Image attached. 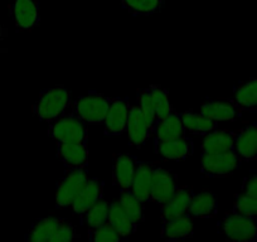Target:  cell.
<instances>
[{
  "instance_id": "obj_18",
  "label": "cell",
  "mask_w": 257,
  "mask_h": 242,
  "mask_svg": "<svg viewBox=\"0 0 257 242\" xmlns=\"http://www.w3.org/2000/svg\"><path fill=\"white\" fill-rule=\"evenodd\" d=\"M199 111L212 120L221 123L238 118L242 108L233 100H209L201 106Z\"/></svg>"
},
{
  "instance_id": "obj_8",
  "label": "cell",
  "mask_w": 257,
  "mask_h": 242,
  "mask_svg": "<svg viewBox=\"0 0 257 242\" xmlns=\"http://www.w3.org/2000/svg\"><path fill=\"white\" fill-rule=\"evenodd\" d=\"M130 107H132V105H130V101L127 97L111 98L107 115L103 121L106 135L118 137V135H122L123 133H126Z\"/></svg>"
},
{
  "instance_id": "obj_1",
  "label": "cell",
  "mask_w": 257,
  "mask_h": 242,
  "mask_svg": "<svg viewBox=\"0 0 257 242\" xmlns=\"http://www.w3.org/2000/svg\"><path fill=\"white\" fill-rule=\"evenodd\" d=\"M72 102L71 91L64 86H54L46 88L39 93L38 98L32 107V113L39 121L51 123L67 113Z\"/></svg>"
},
{
  "instance_id": "obj_15",
  "label": "cell",
  "mask_w": 257,
  "mask_h": 242,
  "mask_svg": "<svg viewBox=\"0 0 257 242\" xmlns=\"http://www.w3.org/2000/svg\"><path fill=\"white\" fill-rule=\"evenodd\" d=\"M233 150L242 160L251 162L257 159V123L234 132Z\"/></svg>"
},
{
  "instance_id": "obj_28",
  "label": "cell",
  "mask_w": 257,
  "mask_h": 242,
  "mask_svg": "<svg viewBox=\"0 0 257 242\" xmlns=\"http://www.w3.org/2000/svg\"><path fill=\"white\" fill-rule=\"evenodd\" d=\"M108 209L110 204L105 199H100L97 203L93 204L90 209L85 213L80 214L81 226H85L86 228H97L102 224L107 223L108 221Z\"/></svg>"
},
{
  "instance_id": "obj_9",
  "label": "cell",
  "mask_w": 257,
  "mask_h": 242,
  "mask_svg": "<svg viewBox=\"0 0 257 242\" xmlns=\"http://www.w3.org/2000/svg\"><path fill=\"white\" fill-rule=\"evenodd\" d=\"M137 98L140 106H147L152 108L159 121L174 111L169 100V92L162 86L153 85L139 90L137 93Z\"/></svg>"
},
{
  "instance_id": "obj_4",
  "label": "cell",
  "mask_w": 257,
  "mask_h": 242,
  "mask_svg": "<svg viewBox=\"0 0 257 242\" xmlns=\"http://www.w3.org/2000/svg\"><path fill=\"white\" fill-rule=\"evenodd\" d=\"M88 167L66 169L56 187V208L68 209L90 179Z\"/></svg>"
},
{
  "instance_id": "obj_17",
  "label": "cell",
  "mask_w": 257,
  "mask_h": 242,
  "mask_svg": "<svg viewBox=\"0 0 257 242\" xmlns=\"http://www.w3.org/2000/svg\"><path fill=\"white\" fill-rule=\"evenodd\" d=\"M194 234L193 218L189 214L164 221L160 229V238L163 241H184Z\"/></svg>"
},
{
  "instance_id": "obj_5",
  "label": "cell",
  "mask_w": 257,
  "mask_h": 242,
  "mask_svg": "<svg viewBox=\"0 0 257 242\" xmlns=\"http://www.w3.org/2000/svg\"><path fill=\"white\" fill-rule=\"evenodd\" d=\"M218 233L234 242L257 241V219L231 211L218 223Z\"/></svg>"
},
{
  "instance_id": "obj_24",
  "label": "cell",
  "mask_w": 257,
  "mask_h": 242,
  "mask_svg": "<svg viewBox=\"0 0 257 242\" xmlns=\"http://www.w3.org/2000/svg\"><path fill=\"white\" fill-rule=\"evenodd\" d=\"M108 223L112 226V228L117 232L121 239H126L128 237H132L133 234L137 233L138 224L133 221L127 214L125 213L122 208H121L120 203L113 202L110 204V209H108Z\"/></svg>"
},
{
  "instance_id": "obj_6",
  "label": "cell",
  "mask_w": 257,
  "mask_h": 242,
  "mask_svg": "<svg viewBox=\"0 0 257 242\" xmlns=\"http://www.w3.org/2000/svg\"><path fill=\"white\" fill-rule=\"evenodd\" d=\"M242 159L234 150L202 154L201 173L207 178H224L241 167Z\"/></svg>"
},
{
  "instance_id": "obj_31",
  "label": "cell",
  "mask_w": 257,
  "mask_h": 242,
  "mask_svg": "<svg viewBox=\"0 0 257 242\" xmlns=\"http://www.w3.org/2000/svg\"><path fill=\"white\" fill-rule=\"evenodd\" d=\"M232 211L257 219V197L241 192L236 196Z\"/></svg>"
},
{
  "instance_id": "obj_29",
  "label": "cell",
  "mask_w": 257,
  "mask_h": 242,
  "mask_svg": "<svg viewBox=\"0 0 257 242\" xmlns=\"http://www.w3.org/2000/svg\"><path fill=\"white\" fill-rule=\"evenodd\" d=\"M121 208L125 211L138 226L143 223L144 221V202L140 201L130 189L128 191H121L120 198H118Z\"/></svg>"
},
{
  "instance_id": "obj_11",
  "label": "cell",
  "mask_w": 257,
  "mask_h": 242,
  "mask_svg": "<svg viewBox=\"0 0 257 242\" xmlns=\"http://www.w3.org/2000/svg\"><path fill=\"white\" fill-rule=\"evenodd\" d=\"M138 164L139 159L134 155L125 154V153L113 154L112 182L120 191H128L132 188Z\"/></svg>"
},
{
  "instance_id": "obj_30",
  "label": "cell",
  "mask_w": 257,
  "mask_h": 242,
  "mask_svg": "<svg viewBox=\"0 0 257 242\" xmlns=\"http://www.w3.org/2000/svg\"><path fill=\"white\" fill-rule=\"evenodd\" d=\"M123 9L134 16H153L162 11L164 0H121Z\"/></svg>"
},
{
  "instance_id": "obj_22",
  "label": "cell",
  "mask_w": 257,
  "mask_h": 242,
  "mask_svg": "<svg viewBox=\"0 0 257 242\" xmlns=\"http://www.w3.org/2000/svg\"><path fill=\"white\" fill-rule=\"evenodd\" d=\"M154 137L155 142L174 140L187 137V132L183 127L180 113L174 110L172 113L162 118L155 128Z\"/></svg>"
},
{
  "instance_id": "obj_26",
  "label": "cell",
  "mask_w": 257,
  "mask_h": 242,
  "mask_svg": "<svg viewBox=\"0 0 257 242\" xmlns=\"http://www.w3.org/2000/svg\"><path fill=\"white\" fill-rule=\"evenodd\" d=\"M63 218L58 217H43L37 219L26 236V241L29 242H51Z\"/></svg>"
},
{
  "instance_id": "obj_23",
  "label": "cell",
  "mask_w": 257,
  "mask_h": 242,
  "mask_svg": "<svg viewBox=\"0 0 257 242\" xmlns=\"http://www.w3.org/2000/svg\"><path fill=\"white\" fill-rule=\"evenodd\" d=\"M153 172H154V165L139 160L130 191L144 203L150 202V197H152Z\"/></svg>"
},
{
  "instance_id": "obj_19",
  "label": "cell",
  "mask_w": 257,
  "mask_h": 242,
  "mask_svg": "<svg viewBox=\"0 0 257 242\" xmlns=\"http://www.w3.org/2000/svg\"><path fill=\"white\" fill-rule=\"evenodd\" d=\"M218 213V202L216 196L209 191H202L193 193L192 201L188 207L187 214L192 218L208 219L213 218Z\"/></svg>"
},
{
  "instance_id": "obj_21",
  "label": "cell",
  "mask_w": 257,
  "mask_h": 242,
  "mask_svg": "<svg viewBox=\"0 0 257 242\" xmlns=\"http://www.w3.org/2000/svg\"><path fill=\"white\" fill-rule=\"evenodd\" d=\"M233 142L234 132L217 128L213 132L203 135L201 152L202 154H209V153H222L233 150Z\"/></svg>"
},
{
  "instance_id": "obj_25",
  "label": "cell",
  "mask_w": 257,
  "mask_h": 242,
  "mask_svg": "<svg viewBox=\"0 0 257 242\" xmlns=\"http://www.w3.org/2000/svg\"><path fill=\"white\" fill-rule=\"evenodd\" d=\"M180 118H182L183 127H184L185 132L189 134H196V135H206L208 133L213 132L214 129L218 128V123L204 113L196 112V111H184L180 113Z\"/></svg>"
},
{
  "instance_id": "obj_33",
  "label": "cell",
  "mask_w": 257,
  "mask_h": 242,
  "mask_svg": "<svg viewBox=\"0 0 257 242\" xmlns=\"http://www.w3.org/2000/svg\"><path fill=\"white\" fill-rule=\"evenodd\" d=\"M78 234L76 232L75 227L71 222H68L67 219H64L61 222L59 227L57 228L56 233L52 237L51 242H66V241H72V239L77 238Z\"/></svg>"
},
{
  "instance_id": "obj_13",
  "label": "cell",
  "mask_w": 257,
  "mask_h": 242,
  "mask_svg": "<svg viewBox=\"0 0 257 242\" xmlns=\"http://www.w3.org/2000/svg\"><path fill=\"white\" fill-rule=\"evenodd\" d=\"M103 189H105V182L98 178H90L87 183L85 184L78 196L71 204L70 209L72 214L75 216H80V214L85 213L87 209L95 203H97L100 199L103 198Z\"/></svg>"
},
{
  "instance_id": "obj_20",
  "label": "cell",
  "mask_w": 257,
  "mask_h": 242,
  "mask_svg": "<svg viewBox=\"0 0 257 242\" xmlns=\"http://www.w3.org/2000/svg\"><path fill=\"white\" fill-rule=\"evenodd\" d=\"M193 193L194 192L189 187H178L174 196L167 203L160 206V218H162V221H169V219L187 214Z\"/></svg>"
},
{
  "instance_id": "obj_3",
  "label": "cell",
  "mask_w": 257,
  "mask_h": 242,
  "mask_svg": "<svg viewBox=\"0 0 257 242\" xmlns=\"http://www.w3.org/2000/svg\"><path fill=\"white\" fill-rule=\"evenodd\" d=\"M87 124L71 113L48 123V137L57 144L64 143H88Z\"/></svg>"
},
{
  "instance_id": "obj_32",
  "label": "cell",
  "mask_w": 257,
  "mask_h": 242,
  "mask_svg": "<svg viewBox=\"0 0 257 242\" xmlns=\"http://www.w3.org/2000/svg\"><path fill=\"white\" fill-rule=\"evenodd\" d=\"M88 241L91 242H120L122 241L117 232L112 228L110 223H105L97 228L87 229Z\"/></svg>"
},
{
  "instance_id": "obj_34",
  "label": "cell",
  "mask_w": 257,
  "mask_h": 242,
  "mask_svg": "<svg viewBox=\"0 0 257 242\" xmlns=\"http://www.w3.org/2000/svg\"><path fill=\"white\" fill-rule=\"evenodd\" d=\"M242 193L257 197V170H252L243 179L241 186Z\"/></svg>"
},
{
  "instance_id": "obj_16",
  "label": "cell",
  "mask_w": 257,
  "mask_h": 242,
  "mask_svg": "<svg viewBox=\"0 0 257 242\" xmlns=\"http://www.w3.org/2000/svg\"><path fill=\"white\" fill-rule=\"evenodd\" d=\"M194 145L190 138L184 137L180 139L155 142V153L167 160H184L192 157Z\"/></svg>"
},
{
  "instance_id": "obj_27",
  "label": "cell",
  "mask_w": 257,
  "mask_h": 242,
  "mask_svg": "<svg viewBox=\"0 0 257 242\" xmlns=\"http://www.w3.org/2000/svg\"><path fill=\"white\" fill-rule=\"evenodd\" d=\"M233 101L242 111L257 108V77L249 78L234 86Z\"/></svg>"
},
{
  "instance_id": "obj_35",
  "label": "cell",
  "mask_w": 257,
  "mask_h": 242,
  "mask_svg": "<svg viewBox=\"0 0 257 242\" xmlns=\"http://www.w3.org/2000/svg\"><path fill=\"white\" fill-rule=\"evenodd\" d=\"M4 37H6V29H4L2 22H0V44H2V42H3Z\"/></svg>"
},
{
  "instance_id": "obj_2",
  "label": "cell",
  "mask_w": 257,
  "mask_h": 242,
  "mask_svg": "<svg viewBox=\"0 0 257 242\" xmlns=\"http://www.w3.org/2000/svg\"><path fill=\"white\" fill-rule=\"evenodd\" d=\"M110 102L111 97L108 96L97 92V91H90L86 95L78 96L77 98L72 100L67 113L76 116L82 120L85 124H103Z\"/></svg>"
},
{
  "instance_id": "obj_12",
  "label": "cell",
  "mask_w": 257,
  "mask_h": 242,
  "mask_svg": "<svg viewBox=\"0 0 257 242\" xmlns=\"http://www.w3.org/2000/svg\"><path fill=\"white\" fill-rule=\"evenodd\" d=\"M57 158L66 169L88 167L90 150L87 143H64L57 144Z\"/></svg>"
},
{
  "instance_id": "obj_7",
  "label": "cell",
  "mask_w": 257,
  "mask_h": 242,
  "mask_svg": "<svg viewBox=\"0 0 257 242\" xmlns=\"http://www.w3.org/2000/svg\"><path fill=\"white\" fill-rule=\"evenodd\" d=\"M9 13L17 32L33 31L41 22L38 0H13L9 6Z\"/></svg>"
},
{
  "instance_id": "obj_14",
  "label": "cell",
  "mask_w": 257,
  "mask_h": 242,
  "mask_svg": "<svg viewBox=\"0 0 257 242\" xmlns=\"http://www.w3.org/2000/svg\"><path fill=\"white\" fill-rule=\"evenodd\" d=\"M126 133L128 135L130 144L133 147L138 148V149H140L148 142V139L152 137L149 125H148L139 105H134L130 107L127 125H126Z\"/></svg>"
},
{
  "instance_id": "obj_10",
  "label": "cell",
  "mask_w": 257,
  "mask_h": 242,
  "mask_svg": "<svg viewBox=\"0 0 257 242\" xmlns=\"http://www.w3.org/2000/svg\"><path fill=\"white\" fill-rule=\"evenodd\" d=\"M178 187L179 186L177 184V179L172 170H168L159 165H154L150 202L158 204V206H163L174 196Z\"/></svg>"
}]
</instances>
